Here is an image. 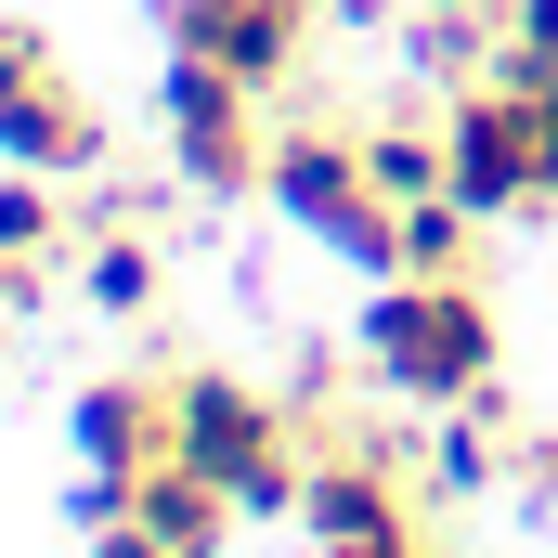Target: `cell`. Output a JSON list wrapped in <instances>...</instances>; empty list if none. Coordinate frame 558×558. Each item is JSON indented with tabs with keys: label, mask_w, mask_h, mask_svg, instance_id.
Listing matches in <instances>:
<instances>
[{
	"label": "cell",
	"mask_w": 558,
	"mask_h": 558,
	"mask_svg": "<svg viewBox=\"0 0 558 558\" xmlns=\"http://www.w3.org/2000/svg\"><path fill=\"white\" fill-rule=\"evenodd\" d=\"M520 507H533V520H546V533H558V441H546V428L520 441Z\"/></svg>",
	"instance_id": "9a60e30c"
},
{
	"label": "cell",
	"mask_w": 558,
	"mask_h": 558,
	"mask_svg": "<svg viewBox=\"0 0 558 558\" xmlns=\"http://www.w3.org/2000/svg\"><path fill=\"white\" fill-rule=\"evenodd\" d=\"M546 221H558V208H546Z\"/></svg>",
	"instance_id": "ac0fdd59"
},
{
	"label": "cell",
	"mask_w": 558,
	"mask_h": 558,
	"mask_svg": "<svg viewBox=\"0 0 558 558\" xmlns=\"http://www.w3.org/2000/svg\"><path fill=\"white\" fill-rule=\"evenodd\" d=\"M520 403H507V377L494 390H468V403H441L428 428V494H494V481H520Z\"/></svg>",
	"instance_id": "8fae6325"
},
{
	"label": "cell",
	"mask_w": 558,
	"mask_h": 558,
	"mask_svg": "<svg viewBox=\"0 0 558 558\" xmlns=\"http://www.w3.org/2000/svg\"><path fill=\"white\" fill-rule=\"evenodd\" d=\"M92 558H182V546H156L143 520H105V533H92Z\"/></svg>",
	"instance_id": "e0dca14e"
},
{
	"label": "cell",
	"mask_w": 558,
	"mask_h": 558,
	"mask_svg": "<svg viewBox=\"0 0 558 558\" xmlns=\"http://www.w3.org/2000/svg\"><path fill=\"white\" fill-rule=\"evenodd\" d=\"M169 428H182V468L234 494V520H299V494H312V428H299V403L247 390L234 364H182L169 377Z\"/></svg>",
	"instance_id": "6da1fadb"
},
{
	"label": "cell",
	"mask_w": 558,
	"mask_h": 558,
	"mask_svg": "<svg viewBox=\"0 0 558 558\" xmlns=\"http://www.w3.org/2000/svg\"><path fill=\"white\" fill-rule=\"evenodd\" d=\"M65 441H78V520H92V533H105V520H131L143 481H156V468H182L169 377H92V390H78V416H65Z\"/></svg>",
	"instance_id": "8992f818"
},
{
	"label": "cell",
	"mask_w": 558,
	"mask_h": 558,
	"mask_svg": "<svg viewBox=\"0 0 558 558\" xmlns=\"http://www.w3.org/2000/svg\"><path fill=\"white\" fill-rule=\"evenodd\" d=\"M299 533H312V558H428V507H416V481H403V468L312 454Z\"/></svg>",
	"instance_id": "52a82bcc"
},
{
	"label": "cell",
	"mask_w": 558,
	"mask_h": 558,
	"mask_svg": "<svg viewBox=\"0 0 558 558\" xmlns=\"http://www.w3.org/2000/svg\"><path fill=\"white\" fill-rule=\"evenodd\" d=\"M454 195L468 208H494V221H546L558 208V105L546 92H520V78H468L454 105Z\"/></svg>",
	"instance_id": "277c9868"
},
{
	"label": "cell",
	"mask_w": 558,
	"mask_h": 558,
	"mask_svg": "<svg viewBox=\"0 0 558 558\" xmlns=\"http://www.w3.org/2000/svg\"><path fill=\"white\" fill-rule=\"evenodd\" d=\"M260 105H274V92H247V78H221V65H182V52H169L156 118H169V169H182V195H221V208L274 195V118H260Z\"/></svg>",
	"instance_id": "5b68a950"
},
{
	"label": "cell",
	"mask_w": 558,
	"mask_h": 558,
	"mask_svg": "<svg viewBox=\"0 0 558 558\" xmlns=\"http://www.w3.org/2000/svg\"><path fill=\"white\" fill-rule=\"evenodd\" d=\"M364 169H377V195H390V208H416V195H454V118H428V105L377 118V131H364Z\"/></svg>",
	"instance_id": "4fadbf2b"
},
{
	"label": "cell",
	"mask_w": 558,
	"mask_h": 558,
	"mask_svg": "<svg viewBox=\"0 0 558 558\" xmlns=\"http://www.w3.org/2000/svg\"><path fill=\"white\" fill-rule=\"evenodd\" d=\"M494 78H520V92L558 105V0H507V65Z\"/></svg>",
	"instance_id": "5bb4252c"
},
{
	"label": "cell",
	"mask_w": 558,
	"mask_h": 558,
	"mask_svg": "<svg viewBox=\"0 0 558 558\" xmlns=\"http://www.w3.org/2000/svg\"><path fill=\"white\" fill-rule=\"evenodd\" d=\"M403 274L416 286H494V208L416 195V208H403Z\"/></svg>",
	"instance_id": "7c38bea8"
},
{
	"label": "cell",
	"mask_w": 558,
	"mask_h": 558,
	"mask_svg": "<svg viewBox=\"0 0 558 558\" xmlns=\"http://www.w3.org/2000/svg\"><path fill=\"white\" fill-rule=\"evenodd\" d=\"M325 260H351V274H403V208L377 195V169H364V131L351 118H286L274 131V195Z\"/></svg>",
	"instance_id": "3957f363"
},
{
	"label": "cell",
	"mask_w": 558,
	"mask_h": 558,
	"mask_svg": "<svg viewBox=\"0 0 558 558\" xmlns=\"http://www.w3.org/2000/svg\"><path fill=\"white\" fill-rule=\"evenodd\" d=\"M78 299H92L105 325H143V312L169 299V247H156V208H92V234H78Z\"/></svg>",
	"instance_id": "30bf717a"
},
{
	"label": "cell",
	"mask_w": 558,
	"mask_h": 558,
	"mask_svg": "<svg viewBox=\"0 0 558 558\" xmlns=\"http://www.w3.org/2000/svg\"><path fill=\"white\" fill-rule=\"evenodd\" d=\"M39 65H52V39H39V26H13V13H0V92H13V78H39Z\"/></svg>",
	"instance_id": "2e32d148"
},
{
	"label": "cell",
	"mask_w": 558,
	"mask_h": 558,
	"mask_svg": "<svg viewBox=\"0 0 558 558\" xmlns=\"http://www.w3.org/2000/svg\"><path fill=\"white\" fill-rule=\"evenodd\" d=\"M78 234H92L78 182H52V169H0V312H39L52 274L78 260Z\"/></svg>",
	"instance_id": "9c48e42d"
},
{
	"label": "cell",
	"mask_w": 558,
	"mask_h": 558,
	"mask_svg": "<svg viewBox=\"0 0 558 558\" xmlns=\"http://www.w3.org/2000/svg\"><path fill=\"white\" fill-rule=\"evenodd\" d=\"M105 105L65 78V65H39V78H13L0 92V169H52V182H105Z\"/></svg>",
	"instance_id": "ba28073f"
},
{
	"label": "cell",
	"mask_w": 558,
	"mask_h": 558,
	"mask_svg": "<svg viewBox=\"0 0 558 558\" xmlns=\"http://www.w3.org/2000/svg\"><path fill=\"white\" fill-rule=\"evenodd\" d=\"M351 351H364V377H377L390 403H416V416H441V403H468V390L507 377L494 299H481V286H416V274H377Z\"/></svg>",
	"instance_id": "7a4b0ae2"
}]
</instances>
